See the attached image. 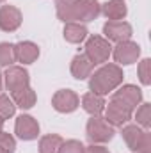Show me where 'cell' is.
Here are the masks:
<instances>
[{
    "label": "cell",
    "mask_w": 151,
    "mask_h": 153,
    "mask_svg": "<svg viewBox=\"0 0 151 153\" xmlns=\"http://www.w3.org/2000/svg\"><path fill=\"white\" fill-rule=\"evenodd\" d=\"M55 7L57 18L64 23H87L96 20L101 13V5L98 4V0H57Z\"/></svg>",
    "instance_id": "obj_1"
},
{
    "label": "cell",
    "mask_w": 151,
    "mask_h": 153,
    "mask_svg": "<svg viewBox=\"0 0 151 153\" xmlns=\"http://www.w3.org/2000/svg\"><path fill=\"white\" fill-rule=\"evenodd\" d=\"M123 70L119 64H105L98 71L91 73L89 76V89L100 96H105L115 91L123 84Z\"/></svg>",
    "instance_id": "obj_2"
},
{
    "label": "cell",
    "mask_w": 151,
    "mask_h": 153,
    "mask_svg": "<svg viewBox=\"0 0 151 153\" xmlns=\"http://www.w3.org/2000/svg\"><path fill=\"white\" fill-rule=\"evenodd\" d=\"M121 135L132 153H151V134L142 130L139 125L121 126Z\"/></svg>",
    "instance_id": "obj_3"
},
{
    "label": "cell",
    "mask_w": 151,
    "mask_h": 153,
    "mask_svg": "<svg viewBox=\"0 0 151 153\" xmlns=\"http://www.w3.org/2000/svg\"><path fill=\"white\" fill-rule=\"evenodd\" d=\"M103 112H105V121L115 128V126H124L132 119L133 109L128 103H124L121 98H117L115 94H112V98H110L109 105H105Z\"/></svg>",
    "instance_id": "obj_4"
},
{
    "label": "cell",
    "mask_w": 151,
    "mask_h": 153,
    "mask_svg": "<svg viewBox=\"0 0 151 153\" xmlns=\"http://www.w3.org/2000/svg\"><path fill=\"white\" fill-rule=\"evenodd\" d=\"M114 134H115L114 126L109 125L105 121V117H101V116H93L87 121L85 135H87L91 144H105V143H109L114 137Z\"/></svg>",
    "instance_id": "obj_5"
},
{
    "label": "cell",
    "mask_w": 151,
    "mask_h": 153,
    "mask_svg": "<svg viewBox=\"0 0 151 153\" xmlns=\"http://www.w3.org/2000/svg\"><path fill=\"white\" fill-rule=\"evenodd\" d=\"M112 55V45L110 41H107L101 36H91L85 43V57L96 66V64H103L109 61V57Z\"/></svg>",
    "instance_id": "obj_6"
},
{
    "label": "cell",
    "mask_w": 151,
    "mask_h": 153,
    "mask_svg": "<svg viewBox=\"0 0 151 153\" xmlns=\"http://www.w3.org/2000/svg\"><path fill=\"white\" fill-rule=\"evenodd\" d=\"M114 61L117 64H123V66H128V64H133L137 62L139 55H141V46L133 41H121L117 43V46L112 50Z\"/></svg>",
    "instance_id": "obj_7"
},
{
    "label": "cell",
    "mask_w": 151,
    "mask_h": 153,
    "mask_svg": "<svg viewBox=\"0 0 151 153\" xmlns=\"http://www.w3.org/2000/svg\"><path fill=\"white\" fill-rule=\"evenodd\" d=\"M52 105L57 112H62V114H70L78 109L80 105V98L75 91L71 89H61L53 94L52 98Z\"/></svg>",
    "instance_id": "obj_8"
},
{
    "label": "cell",
    "mask_w": 151,
    "mask_h": 153,
    "mask_svg": "<svg viewBox=\"0 0 151 153\" xmlns=\"http://www.w3.org/2000/svg\"><path fill=\"white\" fill-rule=\"evenodd\" d=\"M4 82H5V87L11 93L21 89V87H27L30 85V78H29V71L23 68V66H9L4 73Z\"/></svg>",
    "instance_id": "obj_9"
},
{
    "label": "cell",
    "mask_w": 151,
    "mask_h": 153,
    "mask_svg": "<svg viewBox=\"0 0 151 153\" xmlns=\"http://www.w3.org/2000/svg\"><path fill=\"white\" fill-rule=\"evenodd\" d=\"M103 34H105V39L110 43H121V41H128L132 38L133 30L130 23L119 20V22H107L103 25Z\"/></svg>",
    "instance_id": "obj_10"
},
{
    "label": "cell",
    "mask_w": 151,
    "mask_h": 153,
    "mask_svg": "<svg viewBox=\"0 0 151 153\" xmlns=\"http://www.w3.org/2000/svg\"><path fill=\"white\" fill-rule=\"evenodd\" d=\"M14 132L21 141H34L39 135V123L29 114L18 116L16 125H14Z\"/></svg>",
    "instance_id": "obj_11"
},
{
    "label": "cell",
    "mask_w": 151,
    "mask_h": 153,
    "mask_svg": "<svg viewBox=\"0 0 151 153\" xmlns=\"http://www.w3.org/2000/svg\"><path fill=\"white\" fill-rule=\"evenodd\" d=\"M21 11L14 5H2L0 7V30L14 32L21 25Z\"/></svg>",
    "instance_id": "obj_12"
},
{
    "label": "cell",
    "mask_w": 151,
    "mask_h": 153,
    "mask_svg": "<svg viewBox=\"0 0 151 153\" xmlns=\"http://www.w3.org/2000/svg\"><path fill=\"white\" fill-rule=\"evenodd\" d=\"M14 55H16L18 62L32 64L34 61H38L39 48H38V45L32 43V41H20L18 45H14Z\"/></svg>",
    "instance_id": "obj_13"
},
{
    "label": "cell",
    "mask_w": 151,
    "mask_h": 153,
    "mask_svg": "<svg viewBox=\"0 0 151 153\" xmlns=\"http://www.w3.org/2000/svg\"><path fill=\"white\" fill-rule=\"evenodd\" d=\"M93 68H94V64L85 57V53H78L71 61V75L75 76L76 80L89 78L91 73H93Z\"/></svg>",
    "instance_id": "obj_14"
},
{
    "label": "cell",
    "mask_w": 151,
    "mask_h": 153,
    "mask_svg": "<svg viewBox=\"0 0 151 153\" xmlns=\"http://www.w3.org/2000/svg\"><path fill=\"white\" fill-rule=\"evenodd\" d=\"M105 105H107L105 98L96 94V93L89 91V93H85L82 96V107H84V111L87 114H91V116H101L103 111H105Z\"/></svg>",
    "instance_id": "obj_15"
},
{
    "label": "cell",
    "mask_w": 151,
    "mask_h": 153,
    "mask_svg": "<svg viewBox=\"0 0 151 153\" xmlns=\"http://www.w3.org/2000/svg\"><path fill=\"white\" fill-rule=\"evenodd\" d=\"M114 94H115L117 98H121L124 103H128L133 111H135L137 105H141V102H142V93H141V89H139L137 85H132V84H126V85L119 87Z\"/></svg>",
    "instance_id": "obj_16"
},
{
    "label": "cell",
    "mask_w": 151,
    "mask_h": 153,
    "mask_svg": "<svg viewBox=\"0 0 151 153\" xmlns=\"http://www.w3.org/2000/svg\"><path fill=\"white\" fill-rule=\"evenodd\" d=\"M101 13L107 16L109 22H119L124 20V16L128 14V7L123 0H109L101 5Z\"/></svg>",
    "instance_id": "obj_17"
},
{
    "label": "cell",
    "mask_w": 151,
    "mask_h": 153,
    "mask_svg": "<svg viewBox=\"0 0 151 153\" xmlns=\"http://www.w3.org/2000/svg\"><path fill=\"white\" fill-rule=\"evenodd\" d=\"M11 100L14 102L16 107L27 111V109H32L36 105V93L32 91L30 85H27V87H21V89L11 93Z\"/></svg>",
    "instance_id": "obj_18"
},
{
    "label": "cell",
    "mask_w": 151,
    "mask_h": 153,
    "mask_svg": "<svg viewBox=\"0 0 151 153\" xmlns=\"http://www.w3.org/2000/svg\"><path fill=\"white\" fill-rule=\"evenodd\" d=\"M85 38H87V29H85V25H80V23H75V22L64 25V39H66L68 43L76 45V43H82Z\"/></svg>",
    "instance_id": "obj_19"
},
{
    "label": "cell",
    "mask_w": 151,
    "mask_h": 153,
    "mask_svg": "<svg viewBox=\"0 0 151 153\" xmlns=\"http://www.w3.org/2000/svg\"><path fill=\"white\" fill-rule=\"evenodd\" d=\"M62 143H64V139L57 134L43 135L39 141V153H57Z\"/></svg>",
    "instance_id": "obj_20"
},
{
    "label": "cell",
    "mask_w": 151,
    "mask_h": 153,
    "mask_svg": "<svg viewBox=\"0 0 151 153\" xmlns=\"http://www.w3.org/2000/svg\"><path fill=\"white\" fill-rule=\"evenodd\" d=\"M13 62H16L14 45H11V43H0V66L9 68V66H13Z\"/></svg>",
    "instance_id": "obj_21"
},
{
    "label": "cell",
    "mask_w": 151,
    "mask_h": 153,
    "mask_svg": "<svg viewBox=\"0 0 151 153\" xmlns=\"http://www.w3.org/2000/svg\"><path fill=\"white\" fill-rule=\"evenodd\" d=\"M135 119H137V125H141L144 130L150 128V125H151V105L150 103H141V107H137Z\"/></svg>",
    "instance_id": "obj_22"
},
{
    "label": "cell",
    "mask_w": 151,
    "mask_h": 153,
    "mask_svg": "<svg viewBox=\"0 0 151 153\" xmlns=\"http://www.w3.org/2000/svg\"><path fill=\"white\" fill-rule=\"evenodd\" d=\"M16 112V105H14V102L7 96V94H0V116L4 117V119H9V117H13Z\"/></svg>",
    "instance_id": "obj_23"
},
{
    "label": "cell",
    "mask_w": 151,
    "mask_h": 153,
    "mask_svg": "<svg viewBox=\"0 0 151 153\" xmlns=\"http://www.w3.org/2000/svg\"><path fill=\"white\" fill-rule=\"evenodd\" d=\"M57 153H85V146L76 139H70V141H64L61 144Z\"/></svg>",
    "instance_id": "obj_24"
},
{
    "label": "cell",
    "mask_w": 151,
    "mask_h": 153,
    "mask_svg": "<svg viewBox=\"0 0 151 153\" xmlns=\"http://www.w3.org/2000/svg\"><path fill=\"white\" fill-rule=\"evenodd\" d=\"M137 71H139V78H141V82H142L144 85H150L151 84V61L150 59H142V61L139 62Z\"/></svg>",
    "instance_id": "obj_25"
},
{
    "label": "cell",
    "mask_w": 151,
    "mask_h": 153,
    "mask_svg": "<svg viewBox=\"0 0 151 153\" xmlns=\"http://www.w3.org/2000/svg\"><path fill=\"white\" fill-rule=\"evenodd\" d=\"M0 148L5 153H14V150H16V141H14V137H13L11 134L4 132V130L0 132Z\"/></svg>",
    "instance_id": "obj_26"
},
{
    "label": "cell",
    "mask_w": 151,
    "mask_h": 153,
    "mask_svg": "<svg viewBox=\"0 0 151 153\" xmlns=\"http://www.w3.org/2000/svg\"><path fill=\"white\" fill-rule=\"evenodd\" d=\"M85 153H110V152L101 144H91L89 148H85Z\"/></svg>",
    "instance_id": "obj_27"
},
{
    "label": "cell",
    "mask_w": 151,
    "mask_h": 153,
    "mask_svg": "<svg viewBox=\"0 0 151 153\" xmlns=\"http://www.w3.org/2000/svg\"><path fill=\"white\" fill-rule=\"evenodd\" d=\"M4 121H5V119H4V117L0 116V132H2V128H4Z\"/></svg>",
    "instance_id": "obj_28"
},
{
    "label": "cell",
    "mask_w": 151,
    "mask_h": 153,
    "mask_svg": "<svg viewBox=\"0 0 151 153\" xmlns=\"http://www.w3.org/2000/svg\"><path fill=\"white\" fill-rule=\"evenodd\" d=\"M2 85H4V75L0 73V91H2Z\"/></svg>",
    "instance_id": "obj_29"
},
{
    "label": "cell",
    "mask_w": 151,
    "mask_h": 153,
    "mask_svg": "<svg viewBox=\"0 0 151 153\" xmlns=\"http://www.w3.org/2000/svg\"><path fill=\"white\" fill-rule=\"evenodd\" d=\"M0 153H5V152H4V150H2V148H0Z\"/></svg>",
    "instance_id": "obj_30"
},
{
    "label": "cell",
    "mask_w": 151,
    "mask_h": 153,
    "mask_svg": "<svg viewBox=\"0 0 151 153\" xmlns=\"http://www.w3.org/2000/svg\"><path fill=\"white\" fill-rule=\"evenodd\" d=\"M2 2H5V0H0V4H2Z\"/></svg>",
    "instance_id": "obj_31"
}]
</instances>
